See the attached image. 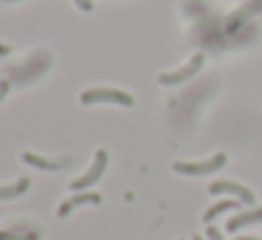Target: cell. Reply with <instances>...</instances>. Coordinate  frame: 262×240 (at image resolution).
<instances>
[{"mask_svg":"<svg viewBox=\"0 0 262 240\" xmlns=\"http://www.w3.org/2000/svg\"><path fill=\"white\" fill-rule=\"evenodd\" d=\"M237 240H259V237H237Z\"/></svg>","mask_w":262,"mask_h":240,"instance_id":"e0dca14e","label":"cell"},{"mask_svg":"<svg viewBox=\"0 0 262 240\" xmlns=\"http://www.w3.org/2000/svg\"><path fill=\"white\" fill-rule=\"evenodd\" d=\"M99 201H102V198H99V192H76L74 198H68L62 206H59V209H57V215H59V217H65V215H71V212H74L76 206H85V204H99Z\"/></svg>","mask_w":262,"mask_h":240,"instance_id":"52a82bcc","label":"cell"},{"mask_svg":"<svg viewBox=\"0 0 262 240\" xmlns=\"http://www.w3.org/2000/svg\"><path fill=\"white\" fill-rule=\"evenodd\" d=\"M175 172H181V175H211V172H217L220 167H226V155L217 153L211 155V158H203V161H175Z\"/></svg>","mask_w":262,"mask_h":240,"instance_id":"7a4b0ae2","label":"cell"},{"mask_svg":"<svg viewBox=\"0 0 262 240\" xmlns=\"http://www.w3.org/2000/svg\"><path fill=\"white\" fill-rule=\"evenodd\" d=\"M211 195H231V198L243 201V204H254V192H251L248 187H243V184L237 181H214L209 187Z\"/></svg>","mask_w":262,"mask_h":240,"instance_id":"5b68a950","label":"cell"},{"mask_svg":"<svg viewBox=\"0 0 262 240\" xmlns=\"http://www.w3.org/2000/svg\"><path fill=\"white\" fill-rule=\"evenodd\" d=\"M9 93V82H0V102H3V96Z\"/></svg>","mask_w":262,"mask_h":240,"instance_id":"9a60e30c","label":"cell"},{"mask_svg":"<svg viewBox=\"0 0 262 240\" xmlns=\"http://www.w3.org/2000/svg\"><path fill=\"white\" fill-rule=\"evenodd\" d=\"M194 240H206V237H194Z\"/></svg>","mask_w":262,"mask_h":240,"instance_id":"d6986e66","label":"cell"},{"mask_svg":"<svg viewBox=\"0 0 262 240\" xmlns=\"http://www.w3.org/2000/svg\"><path fill=\"white\" fill-rule=\"evenodd\" d=\"M206 240H223V232H220V229H214V226L209 223V226H206Z\"/></svg>","mask_w":262,"mask_h":240,"instance_id":"4fadbf2b","label":"cell"},{"mask_svg":"<svg viewBox=\"0 0 262 240\" xmlns=\"http://www.w3.org/2000/svg\"><path fill=\"white\" fill-rule=\"evenodd\" d=\"M259 9H262V0H254V3H245V6H243V9H239V12L231 17V23H239V20H245L248 14H256Z\"/></svg>","mask_w":262,"mask_h":240,"instance_id":"7c38bea8","label":"cell"},{"mask_svg":"<svg viewBox=\"0 0 262 240\" xmlns=\"http://www.w3.org/2000/svg\"><path fill=\"white\" fill-rule=\"evenodd\" d=\"M0 240H40V232L29 226L20 229H0Z\"/></svg>","mask_w":262,"mask_h":240,"instance_id":"30bf717a","label":"cell"},{"mask_svg":"<svg viewBox=\"0 0 262 240\" xmlns=\"http://www.w3.org/2000/svg\"><path fill=\"white\" fill-rule=\"evenodd\" d=\"M104 170H107V150H96L93 164L88 167L85 175H79V178H74V181H71V189H74V192H85L88 187H93V184L104 175Z\"/></svg>","mask_w":262,"mask_h":240,"instance_id":"3957f363","label":"cell"},{"mask_svg":"<svg viewBox=\"0 0 262 240\" xmlns=\"http://www.w3.org/2000/svg\"><path fill=\"white\" fill-rule=\"evenodd\" d=\"M29 187H31L29 178H17L14 184H3V187H0V201H12V198H17V195H23Z\"/></svg>","mask_w":262,"mask_h":240,"instance_id":"8fae6325","label":"cell"},{"mask_svg":"<svg viewBox=\"0 0 262 240\" xmlns=\"http://www.w3.org/2000/svg\"><path fill=\"white\" fill-rule=\"evenodd\" d=\"M251 223H262V206L248 212H239V215H231L226 223V232H239L243 226H251Z\"/></svg>","mask_w":262,"mask_h":240,"instance_id":"8992f818","label":"cell"},{"mask_svg":"<svg viewBox=\"0 0 262 240\" xmlns=\"http://www.w3.org/2000/svg\"><path fill=\"white\" fill-rule=\"evenodd\" d=\"M23 161L31 167H37V170H62V167L68 164V158H42V155H37V153H23Z\"/></svg>","mask_w":262,"mask_h":240,"instance_id":"ba28073f","label":"cell"},{"mask_svg":"<svg viewBox=\"0 0 262 240\" xmlns=\"http://www.w3.org/2000/svg\"><path fill=\"white\" fill-rule=\"evenodd\" d=\"M239 204H243V201H231V198H228V201H217L214 206H209V209L203 212V223L209 226V223H214V217L226 215L228 209H231V212H234V209H239Z\"/></svg>","mask_w":262,"mask_h":240,"instance_id":"9c48e42d","label":"cell"},{"mask_svg":"<svg viewBox=\"0 0 262 240\" xmlns=\"http://www.w3.org/2000/svg\"><path fill=\"white\" fill-rule=\"evenodd\" d=\"M79 102H82V105L110 102V105H124V108H130V105H133V96H130L127 91H119V88H88V91H82Z\"/></svg>","mask_w":262,"mask_h":240,"instance_id":"6da1fadb","label":"cell"},{"mask_svg":"<svg viewBox=\"0 0 262 240\" xmlns=\"http://www.w3.org/2000/svg\"><path fill=\"white\" fill-rule=\"evenodd\" d=\"M74 3L82 9V12H91V9H93V0H74Z\"/></svg>","mask_w":262,"mask_h":240,"instance_id":"5bb4252c","label":"cell"},{"mask_svg":"<svg viewBox=\"0 0 262 240\" xmlns=\"http://www.w3.org/2000/svg\"><path fill=\"white\" fill-rule=\"evenodd\" d=\"M9 54H12V48H9V46H0V57H9Z\"/></svg>","mask_w":262,"mask_h":240,"instance_id":"2e32d148","label":"cell"},{"mask_svg":"<svg viewBox=\"0 0 262 240\" xmlns=\"http://www.w3.org/2000/svg\"><path fill=\"white\" fill-rule=\"evenodd\" d=\"M200 68H203V54H194V57H189V63H183L181 68L161 74V76H158V82H161V85H181V82L192 79V76L198 74Z\"/></svg>","mask_w":262,"mask_h":240,"instance_id":"277c9868","label":"cell"},{"mask_svg":"<svg viewBox=\"0 0 262 240\" xmlns=\"http://www.w3.org/2000/svg\"><path fill=\"white\" fill-rule=\"evenodd\" d=\"M0 3H17V0H0Z\"/></svg>","mask_w":262,"mask_h":240,"instance_id":"ac0fdd59","label":"cell"}]
</instances>
